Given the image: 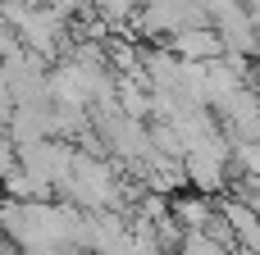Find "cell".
I'll use <instances>...</instances> for the list:
<instances>
[{
	"instance_id": "6da1fadb",
	"label": "cell",
	"mask_w": 260,
	"mask_h": 255,
	"mask_svg": "<svg viewBox=\"0 0 260 255\" xmlns=\"http://www.w3.org/2000/svg\"><path fill=\"white\" fill-rule=\"evenodd\" d=\"M14 37H18L23 50H32V55L55 64L69 50V41H73V18H64L55 5H27L23 18L14 23Z\"/></svg>"
},
{
	"instance_id": "7a4b0ae2",
	"label": "cell",
	"mask_w": 260,
	"mask_h": 255,
	"mask_svg": "<svg viewBox=\"0 0 260 255\" xmlns=\"http://www.w3.org/2000/svg\"><path fill=\"white\" fill-rule=\"evenodd\" d=\"M229 137L215 128L210 137L192 141L183 151V173H187V192H201V196H215L229 187Z\"/></svg>"
},
{
	"instance_id": "3957f363",
	"label": "cell",
	"mask_w": 260,
	"mask_h": 255,
	"mask_svg": "<svg viewBox=\"0 0 260 255\" xmlns=\"http://www.w3.org/2000/svg\"><path fill=\"white\" fill-rule=\"evenodd\" d=\"M0 73L9 82V100L14 105H50V87H46V73H50V59L14 46L9 55H0Z\"/></svg>"
},
{
	"instance_id": "277c9868",
	"label": "cell",
	"mask_w": 260,
	"mask_h": 255,
	"mask_svg": "<svg viewBox=\"0 0 260 255\" xmlns=\"http://www.w3.org/2000/svg\"><path fill=\"white\" fill-rule=\"evenodd\" d=\"M69 160H73V146H69V141H59V137H46V141L18 146V169H23V173H27L46 196H55V183L64 178Z\"/></svg>"
},
{
	"instance_id": "5b68a950",
	"label": "cell",
	"mask_w": 260,
	"mask_h": 255,
	"mask_svg": "<svg viewBox=\"0 0 260 255\" xmlns=\"http://www.w3.org/2000/svg\"><path fill=\"white\" fill-rule=\"evenodd\" d=\"M210 27L219 32V41H224V55H242V59H256V55H260L256 23H251L247 5H238V0L219 5V9L210 14Z\"/></svg>"
},
{
	"instance_id": "8992f818",
	"label": "cell",
	"mask_w": 260,
	"mask_h": 255,
	"mask_svg": "<svg viewBox=\"0 0 260 255\" xmlns=\"http://www.w3.org/2000/svg\"><path fill=\"white\" fill-rule=\"evenodd\" d=\"M5 132H9V141H14V146H32V141L55 137L50 105H14V114L5 119Z\"/></svg>"
},
{
	"instance_id": "52a82bcc",
	"label": "cell",
	"mask_w": 260,
	"mask_h": 255,
	"mask_svg": "<svg viewBox=\"0 0 260 255\" xmlns=\"http://www.w3.org/2000/svg\"><path fill=\"white\" fill-rule=\"evenodd\" d=\"M165 46H169L178 59H192V64H210V59L224 55V41H219V32H215L210 23H201V27H183V32H174Z\"/></svg>"
},
{
	"instance_id": "ba28073f",
	"label": "cell",
	"mask_w": 260,
	"mask_h": 255,
	"mask_svg": "<svg viewBox=\"0 0 260 255\" xmlns=\"http://www.w3.org/2000/svg\"><path fill=\"white\" fill-rule=\"evenodd\" d=\"M169 214L178 219V228H206V224L215 219V205H210L201 192H187V187H183V192L169 196Z\"/></svg>"
},
{
	"instance_id": "9c48e42d",
	"label": "cell",
	"mask_w": 260,
	"mask_h": 255,
	"mask_svg": "<svg viewBox=\"0 0 260 255\" xmlns=\"http://www.w3.org/2000/svg\"><path fill=\"white\" fill-rule=\"evenodd\" d=\"M14 169H18V146H14V141H9V132L0 128V178H9Z\"/></svg>"
}]
</instances>
